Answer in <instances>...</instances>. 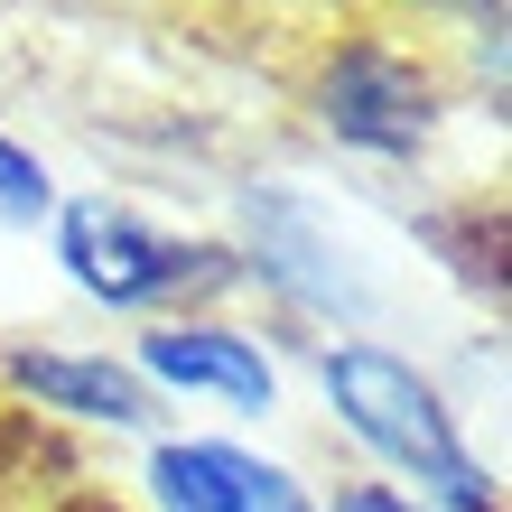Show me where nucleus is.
I'll list each match as a JSON object with an SVG mask.
<instances>
[{"label": "nucleus", "mask_w": 512, "mask_h": 512, "mask_svg": "<svg viewBox=\"0 0 512 512\" xmlns=\"http://www.w3.org/2000/svg\"><path fill=\"white\" fill-rule=\"evenodd\" d=\"M326 429H336L354 457H364L382 485L419 494L429 512H503L494 466L466 447V419L447 401V382L429 364H410L401 345L382 336H336L308 354Z\"/></svg>", "instance_id": "f257e3e1"}, {"label": "nucleus", "mask_w": 512, "mask_h": 512, "mask_svg": "<svg viewBox=\"0 0 512 512\" xmlns=\"http://www.w3.org/2000/svg\"><path fill=\"white\" fill-rule=\"evenodd\" d=\"M47 252H56V270H66V289H75V298H94L103 317H140V326H159V317H196V298H215V289L243 280L224 243H196V233L149 224L140 205H131V196H112V187L56 196V215H47Z\"/></svg>", "instance_id": "7ed1b4c3"}, {"label": "nucleus", "mask_w": 512, "mask_h": 512, "mask_svg": "<svg viewBox=\"0 0 512 512\" xmlns=\"http://www.w3.org/2000/svg\"><path fill=\"white\" fill-rule=\"evenodd\" d=\"M122 364L159 391V410L168 401H215L233 419H280L289 401V382H280V354L261 345V326H233L215 308H196V317H159V326H140Z\"/></svg>", "instance_id": "39448f33"}, {"label": "nucleus", "mask_w": 512, "mask_h": 512, "mask_svg": "<svg viewBox=\"0 0 512 512\" xmlns=\"http://www.w3.org/2000/svg\"><path fill=\"white\" fill-rule=\"evenodd\" d=\"M140 503L149 512H326V494L289 457L215 429H159L140 438Z\"/></svg>", "instance_id": "423d86ee"}, {"label": "nucleus", "mask_w": 512, "mask_h": 512, "mask_svg": "<svg viewBox=\"0 0 512 512\" xmlns=\"http://www.w3.org/2000/svg\"><path fill=\"white\" fill-rule=\"evenodd\" d=\"M298 103H308L317 140H336L373 168H419L438 149L447 112H457L438 56L419 38H401V28H382V19H345L336 38H317Z\"/></svg>", "instance_id": "f03ea898"}, {"label": "nucleus", "mask_w": 512, "mask_h": 512, "mask_svg": "<svg viewBox=\"0 0 512 512\" xmlns=\"http://www.w3.org/2000/svg\"><path fill=\"white\" fill-rule=\"evenodd\" d=\"M317 10H364V0H317Z\"/></svg>", "instance_id": "9d476101"}, {"label": "nucleus", "mask_w": 512, "mask_h": 512, "mask_svg": "<svg viewBox=\"0 0 512 512\" xmlns=\"http://www.w3.org/2000/svg\"><path fill=\"white\" fill-rule=\"evenodd\" d=\"M56 196H66V187H56V168L19 131H0V233H38L56 215Z\"/></svg>", "instance_id": "6e6552de"}, {"label": "nucleus", "mask_w": 512, "mask_h": 512, "mask_svg": "<svg viewBox=\"0 0 512 512\" xmlns=\"http://www.w3.org/2000/svg\"><path fill=\"white\" fill-rule=\"evenodd\" d=\"M0 373H10V391L38 401L47 419L112 429V438H159V391H149L112 345H10Z\"/></svg>", "instance_id": "0eeeda50"}, {"label": "nucleus", "mask_w": 512, "mask_h": 512, "mask_svg": "<svg viewBox=\"0 0 512 512\" xmlns=\"http://www.w3.org/2000/svg\"><path fill=\"white\" fill-rule=\"evenodd\" d=\"M233 270L261 280L289 317H326L345 336H364L382 317V289L336 243V215L317 196H298V187H252L243 196V252H233Z\"/></svg>", "instance_id": "20e7f679"}, {"label": "nucleus", "mask_w": 512, "mask_h": 512, "mask_svg": "<svg viewBox=\"0 0 512 512\" xmlns=\"http://www.w3.org/2000/svg\"><path fill=\"white\" fill-rule=\"evenodd\" d=\"M326 512H429V503L401 494V485H382V475H345V485L326 494Z\"/></svg>", "instance_id": "1a4fd4ad"}]
</instances>
